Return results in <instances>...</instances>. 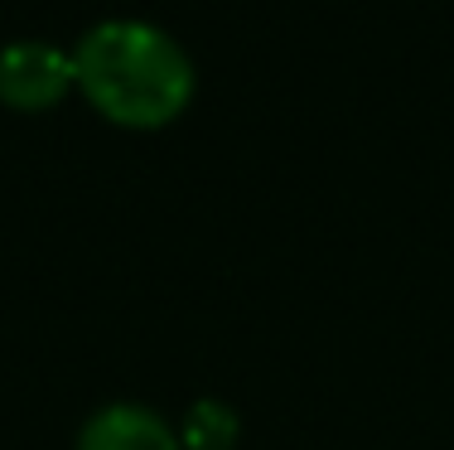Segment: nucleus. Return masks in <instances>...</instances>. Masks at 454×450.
I'll return each mask as SVG.
<instances>
[{"label": "nucleus", "instance_id": "nucleus-1", "mask_svg": "<svg viewBox=\"0 0 454 450\" xmlns=\"http://www.w3.org/2000/svg\"><path fill=\"white\" fill-rule=\"evenodd\" d=\"M73 78L112 126L160 131L189 112L199 92V68L189 49L155 20L106 15L73 44Z\"/></svg>", "mask_w": 454, "mask_h": 450}, {"label": "nucleus", "instance_id": "nucleus-2", "mask_svg": "<svg viewBox=\"0 0 454 450\" xmlns=\"http://www.w3.org/2000/svg\"><path fill=\"white\" fill-rule=\"evenodd\" d=\"M78 88L73 78V49L53 39L20 35L0 44V102L15 112H49Z\"/></svg>", "mask_w": 454, "mask_h": 450}, {"label": "nucleus", "instance_id": "nucleus-3", "mask_svg": "<svg viewBox=\"0 0 454 450\" xmlns=\"http://www.w3.org/2000/svg\"><path fill=\"white\" fill-rule=\"evenodd\" d=\"M73 450H184L179 431L145 402H102L78 426Z\"/></svg>", "mask_w": 454, "mask_h": 450}, {"label": "nucleus", "instance_id": "nucleus-4", "mask_svg": "<svg viewBox=\"0 0 454 450\" xmlns=\"http://www.w3.org/2000/svg\"><path fill=\"white\" fill-rule=\"evenodd\" d=\"M232 436H237V416L227 412L223 402L203 398V402H193L189 426H184L179 441L189 450H227V446H232Z\"/></svg>", "mask_w": 454, "mask_h": 450}]
</instances>
